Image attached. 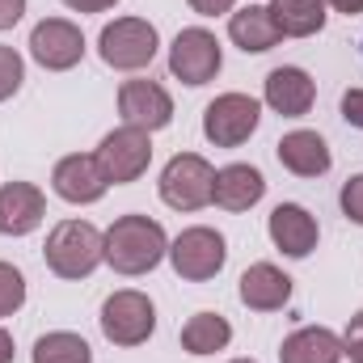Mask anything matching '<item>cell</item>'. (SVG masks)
<instances>
[{"label":"cell","mask_w":363,"mask_h":363,"mask_svg":"<svg viewBox=\"0 0 363 363\" xmlns=\"http://www.w3.org/2000/svg\"><path fill=\"white\" fill-rule=\"evenodd\" d=\"M169 258V237L157 220L148 216H118L106 228V262L118 274L135 279V274L157 271Z\"/></svg>","instance_id":"6da1fadb"},{"label":"cell","mask_w":363,"mask_h":363,"mask_svg":"<svg viewBox=\"0 0 363 363\" xmlns=\"http://www.w3.org/2000/svg\"><path fill=\"white\" fill-rule=\"evenodd\" d=\"M43 258L60 279H89L106 262V233L89 220H60L47 233Z\"/></svg>","instance_id":"7a4b0ae2"},{"label":"cell","mask_w":363,"mask_h":363,"mask_svg":"<svg viewBox=\"0 0 363 363\" xmlns=\"http://www.w3.org/2000/svg\"><path fill=\"white\" fill-rule=\"evenodd\" d=\"M157 51H161V34L144 17H114L97 34V55L114 72H140L157 60Z\"/></svg>","instance_id":"3957f363"},{"label":"cell","mask_w":363,"mask_h":363,"mask_svg":"<svg viewBox=\"0 0 363 363\" xmlns=\"http://www.w3.org/2000/svg\"><path fill=\"white\" fill-rule=\"evenodd\" d=\"M97 321H101L106 342H114V347H144L152 338V330H157V308H152V300L144 291L123 287V291L106 296Z\"/></svg>","instance_id":"277c9868"},{"label":"cell","mask_w":363,"mask_h":363,"mask_svg":"<svg viewBox=\"0 0 363 363\" xmlns=\"http://www.w3.org/2000/svg\"><path fill=\"white\" fill-rule=\"evenodd\" d=\"M93 157H97V165H101V174H106L110 186L140 182L148 174V165H152V135L123 123V127H114V131L101 135V144H97Z\"/></svg>","instance_id":"5b68a950"},{"label":"cell","mask_w":363,"mask_h":363,"mask_svg":"<svg viewBox=\"0 0 363 363\" xmlns=\"http://www.w3.org/2000/svg\"><path fill=\"white\" fill-rule=\"evenodd\" d=\"M262 123V101L250 93H220L203 110V135L216 148H241Z\"/></svg>","instance_id":"8992f818"},{"label":"cell","mask_w":363,"mask_h":363,"mask_svg":"<svg viewBox=\"0 0 363 363\" xmlns=\"http://www.w3.org/2000/svg\"><path fill=\"white\" fill-rule=\"evenodd\" d=\"M161 203L174 211H203L211 203V186H216V169L207 157L199 152H178L165 169H161Z\"/></svg>","instance_id":"52a82bcc"},{"label":"cell","mask_w":363,"mask_h":363,"mask_svg":"<svg viewBox=\"0 0 363 363\" xmlns=\"http://www.w3.org/2000/svg\"><path fill=\"white\" fill-rule=\"evenodd\" d=\"M169 262H174L178 279H186V283H207V279H216V274L224 271L228 241L216 228L194 224V228H186V233H178L169 241Z\"/></svg>","instance_id":"ba28073f"},{"label":"cell","mask_w":363,"mask_h":363,"mask_svg":"<svg viewBox=\"0 0 363 363\" xmlns=\"http://www.w3.org/2000/svg\"><path fill=\"white\" fill-rule=\"evenodd\" d=\"M224 68V51H220V38L203 26H186L178 30L174 47H169V72L178 77L182 85L199 89L207 81H216Z\"/></svg>","instance_id":"9c48e42d"},{"label":"cell","mask_w":363,"mask_h":363,"mask_svg":"<svg viewBox=\"0 0 363 363\" xmlns=\"http://www.w3.org/2000/svg\"><path fill=\"white\" fill-rule=\"evenodd\" d=\"M30 55L47 72H68L85 60V34L68 17H47L30 30Z\"/></svg>","instance_id":"30bf717a"},{"label":"cell","mask_w":363,"mask_h":363,"mask_svg":"<svg viewBox=\"0 0 363 363\" xmlns=\"http://www.w3.org/2000/svg\"><path fill=\"white\" fill-rule=\"evenodd\" d=\"M118 114L127 127H140V131H161L174 123V97L165 85L157 81H123L118 89Z\"/></svg>","instance_id":"8fae6325"},{"label":"cell","mask_w":363,"mask_h":363,"mask_svg":"<svg viewBox=\"0 0 363 363\" xmlns=\"http://www.w3.org/2000/svg\"><path fill=\"white\" fill-rule=\"evenodd\" d=\"M51 190H55L64 203L89 207V203H97V199L110 190V182H106V174H101L97 157H89V152H72V157L55 161V169H51Z\"/></svg>","instance_id":"7c38bea8"},{"label":"cell","mask_w":363,"mask_h":363,"mask_svg":"<svg viewBox=\"0 0 363 363\" xmlns=\"http://www.w3.org/2000/svg\"><path fill=\"white\" fill-rule=\"evenodd\" d=\"M47 220V194L34 182L0 186V237H30Z\"/></svg>","instance_id":"4fadbf2b"},{"label":"cell","mask_w":363,"mask_h":363,"mask_svg":"<svg viewBox=\"0 0 363 363\" xmlns=\"http://www.w3.org/2000/svg\"><path fill=\"white\" fill-rule=\"evenodd\" d=\"M267 233H271L274 250L287 254V258H308L317 250V237H321L317 216L300 203H279L271 211V220H267Z\"/></svg>","instance_id":"5bb4252c"},{"label":"cell","mask_w":363,"mask_h":363,"mask_svg":"<svg viewBox=\"0 0 363 363\" xmlns=\"http://www.w3.org/2000/svg\"><path fill=\"white\" fill-rule=\"evenodd\" d=\"M262 101L271 106L274 114H283V118H304L313 110V101H317V81L304 68L283 64V68H274L271 77H267Z\"/></svg>","instance_id":"9a60e30c"},{"label":"cell","mask_w":363,"mask_h":363,"mask_svg":"<svg viewBox=\"0 0 363 363\" xmlns=\"http://www.w3.org/2000/svg\"><path fill=\"white\" fill-rule=\"evenodd\" d=\"M274 157H279V165H283L287 174H296V178H321V174H330V165H334V152H330V144H325L317 131H287V135L274 144Z\"/></svg>","instance_id":"2e32d148"},{"label":"cell","mask_w":363,"mask_h":363,"mask_svg":"<svg viewBox=\"0 0 363 363\" xmlns=\"http://www.w3.org/2000/svg\"><path fill=\"white\" fill-rule=\"evenodd\" d=\"M262 194H267L262 169H254V165H224V169H216V186H211V203L216 207L237 216V211L258 207Z\"/></svg>","instance_id":"e0dca14e"},{"label":"cell","mask_w":363,"mask_h":363,"mask_svg":"<svg viewBox=\"0 0 363 363\" xmlns=\"http://www.w3.org/2000/svg\"><path fill=\"white\" fill-rule=\"evenodd\" d=\"M237 296H241V304L254 308V313H274V308H283V304L291 300V279L279 271L274 262H254L250 271L241 274Z\"/></svg>","instance_id":"ac0fdd59"},{"label":"cell","mask_w":363,"mask_h":363,"mask_svg":"<svg viewBox=\"0 0 363 363\" xmlns=\"http://www.w3.org/2000/svg\"><path fill=\"white\" fill-rule=\"evenodd\" d=\"M228 38L245 51V55H262L283 43L279 26H274L271 4H245L237 13H228Z\"/></svg>","instance_id":"d6986e66"},{"label":"cell","mask_w":363,"mask_h":363,"mask_svg":"<svg viewBox=\"0 0 363 363\" xmlns=\"http://www.w3.org/2000/svg\"><path fill=\"white\" fill-rule=\"evenodd\" d=\"M279 363H342V338L325 325H304L283 338Z\"/></svg>","instance_id":"ffe728a7"},{"label":"cell","mask_w":363,"mask_h":363,"mask_svg":"<svg viewBox=\"0 0 363 363\" xmlns=\"http://www.w3.org/2000/svg\"><path fill=\"white\" fill-rule=\"evenodd\" d=\"M274 26L283 38H313L325 30V0H271Z\"/></svg>","instance_id":"44dd1931"},{"label":"cell","mask_w":363,"mask_h":363,"mask_svg":"<svg viewBox=\"0 0 363 363\" xmlns=\"http://www.w3.org/2000/svg\"><path fill=\"white\" fill-rule=\"evenodd\" d=\"M233 342V325L220 313H194L182 325V351L186 355H216Z\"/></svg>","instance_id":"7402d4cb"},{"label":"cell","mask_w":363,"mask_h":363,"mask_svg":"<svg viewBox=\"0 0 363 363\" xmlns=\"http://www.w3.org/2000/svg\"><path fill=\"white\" fill-rule=\"evenodd\" d=\"M34 363H93V347L72 330H51L34 342Z\"/></svg>","instance_id":"603a6c76"},{"label":"cell","mask_w":363,"mask_h":363,"mask_svg":"<svg viewBox=\"0 0 363 363\" xmlns=\"http://www.w3.org/2000/svg\"><path fill=\"white\" fill-rule=\"evenodd\" d=\"M21 304H26V274L13 262H0V321L13 317Z\"/></svg>","instance_id":"cb8c5ba5"},{"label":"cell","mask_w":363,"mask_h":363,"mask_svg":"<svg viewBox=\"0 0 363 363\" xmlns=\"http://www.w3.org/2000/svg\"><path fill=\"white\" fill-rule=\"evenodd\" d=\"M26 81V60L13 47H0V101H9Z\"/></svg>","instance_id":"d4e9b609"},{"label":"cell","mask_w":363,"mask_h":363,"mask_svg":"<svg viewBox=\"0 0 363 363\" xmlns=\"http://www.w3.org/2000/svg\"><path fill=\"white\" fill-rule=\"evenodd\" d=\"M338 203H342V216H347L351 224H363V174L347 178L342 194H338Z\"/></svg>","instance_id":"484cf974"},{"label":"cell","mask_w":363,"mask_h":363,"mask_svg":"<svg viewBox=\"0 0 363 363\" xmlns=\"http://www.w3.org/2000/svg\"><path fill=\"white\" fill-rule=\"evenodd\" d=\"M342 359L363 363V308L347 321V330H342Z\"/></svg>","instance_id":"4316f807"},{"label":"cell","mask_w":363,"mask_h":363,"mask_svg":"<svg viewBox=\"0 0 363 363\" xmlns=\"http://www.w3.org/2000/svg\"><path fill=\"white\" fill-rule=\"evenodd\" d=\"M342 118L363 131V89H347L342 93Z\"/></svg>","instance_id":"83f0119b"},{"label":"cell","mask_w":363,"mask_h":363,"mask_svg":"<svg viewBox=\"0 0 363 363\" xmlns=\"http://www.w3.org/2000/svg\"><path fill=\"white\" fill-rule=\"evenodd\" d=\"M199 17H220V13H233L237 9V0H186Z\"/></svg>","instance_id":"f1b7e54d"},{"label":"cell","mask_w":363,"mask_h":363,"mask_svg":"<svg viewBox=\"0 0 363 363\" xmlns=\"http://www.w3.org/2000/svg\"><path fill=\"white\" fill-rule=\"evenodd\" d=\"M26 13V0H0V30H13Z\"/></svg>","instance_id":"f546056e"},{"label":"cell","mask_w":363,"mask_h":363,"mask_svg":"<svg viewBox=\"0 0 363 363\" xmlns=\"http://www.w3.org/2000/svg\"><path fill=\"white\" fill-rule=\"evenodd\" d=\"M60 4H68L72 13H106V9H114L118 0H60Z\"/></svg>","instance_id":"4dcf8cb0"},{"label":"cell","mask_w":363,"mask_h":363,"mask_svg":"<svg viewBox=\"0 0 363 363\" xmlns=\"http://www.w3.org/2000/svg\"><path fill=\"white\" fill-rule=\"evenodd\" d=\"M325 9H334V13H347V17H355V13H363V0H325Z\"/></svg>","instance_id":"1f68e13d"},{"label":"cell","mask_w":363,"mask_h":363,"mask_svg":"<svg viewBox=\"0 0 363 363\" xmlns=\"http://www.w3.org/2000/svg\"><path fill=\"white\" fill-rule=\"evenodd\" d=\"M0 363H13V334L0 325Z\"/></svg>","instance_id":"d6a6232c"},{"label":"cell","mask_w":363,"mask_h":363,"mask_svg":"<svg viewBox=\"0 0 363 363\" xmlns=\"http://www.w3.org/2000/svg\"><path fill=\"white\" fill-rule=\"evenodd\" d=\"M233 363H254V359H233Z\"/></svg>","instance_id":"836d02e7"}]
</instances>
